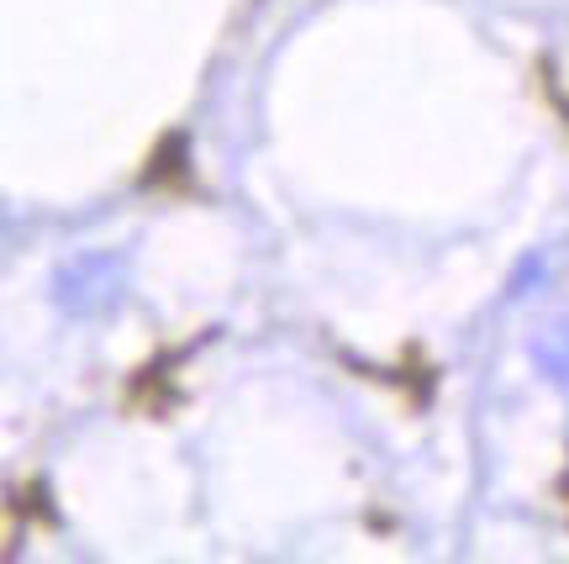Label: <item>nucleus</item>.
Returning a JSON list of instances; mask_svg holds the SVG:
<instances>
[{
  "mask_svg": "<svg viewBox=\"0 0 569 564\" xmlns=\"http://www.w3.org/2000/svg\"><path fill=\"white\" fill-rule=\"evenodd\" d=\"M53 301H59L69 317H80V323L111 317V311L127 301V259L111 254V248L63 259L59 275H53Z\"/></svg>",
  "mask_w": 569,
  "mask_h": 564,
  "instance_id": "nucleus-1",
  "label": "nucleus"
},
{
  "mask_svg": "<svg viewBox=\"0 0 569 564\" xmlns=\"http://www.w3.org/2000/svg\"><path fill=\"white\" fill-rule=\"evenodd\" d=\"M532 359L543 364V375H549V380H559L569 390V323L565 327H549L543 338L532 343Z\"/></svg>",
  "mask_w": 569,
  "mask_h": 564,
  "instance_id": "nucleus-2",
  "label": "nucleus"
}]
</instances>
